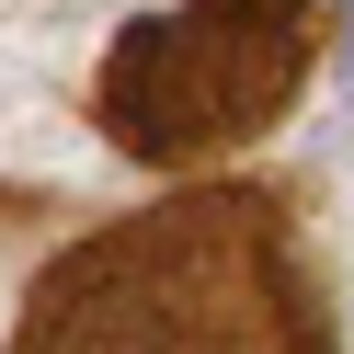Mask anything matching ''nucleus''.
Returning a JSON list of instances; mask_svg holds the SVG:
<instances>
[{
  "instance_id": "nucleus-1",
  "label": "nucleus",
  "mask_w": 354,
  "mask_h": 354,
  "mask_svg": "<svg viewBox=\"0 0 354 354\" xmlns=\"http://www.w3.org/2000/svg\"><path fill=\"white\" fill-rule=\"evenodd\" d=\"M12 354H320V320L263 194H183L69 252Z\"/></svg>"
},
{
  "instance_id": "nucleus-2",
  "label": "nucleus",
  "mask_w": 354,
  "mask_h": 354,
  "mask_svg": "<svg viewBox=\"0 0 354 354\" xmlns=\"http://www.w3.org/2000/svg\"><path fill=\"white\" fill-rule=\"evenodd\" d=\"M308 69V0H183L138 24L103 69V126L138 160H194L229 149L297 92Z\"/></svg>"
}]
</instances>
